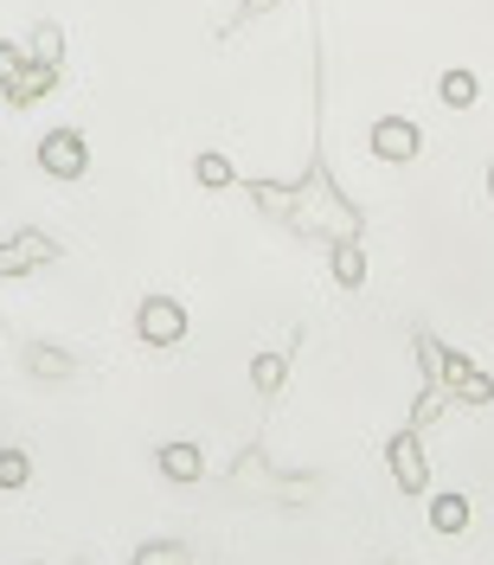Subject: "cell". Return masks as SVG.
<instances>
[{"label": "cell", "mask_w": 494, "mask_h": 565, "mask_svg": "<svg viewBox=\"0 0 494 565\" xmlns=\"http://www.w3.org/2000/svg\"><path fill=\"white\" fill-rule=\"evenodd\" d=\"M136 334L148 341V348H174L180 334H186V309L180 302H168V296H148L136 316Z\"/></svg>", "instance_id": "obj_1"}, {"label": "cell", "mask_w": 494, "mask_h": 565, "mask_svg": "<svg viewBox=\"0 0 494 565\" xmlns=\"http://www.w3.org/2000/svg\"><path fill=\"white\" fill-rule=\"evenodd\" d=\"M39 161H45V174L77 180L84 168H90V148H84V136H77V129H52V136L39 141Z\"/></svg>", "instance_id": "obj_2"}, {"label": "cell", "mask_w": 494, "mask_h": 565, "mask_svg": "<svg viewBox=\"0 0 494 565\" xmlns=\"http://www.w3.org/2000/svg\"><path fill=\"white\" fill-rule=\"evenodd\" d=\"M373 154H379V161H411V154H418V122H405V116L373 122Z\"/></svg>", "instance_id": "obj_3"}, {"label": "cell", "mask_w": 494, "mask_h": 565, "mask_svg": "<svg viewBox=\"0 0 494 565\" xmlns=\"http://www.w3.org/2000/svg\"><path fill=\"white\" fill-rule=\"evenodd\" d=\"M386 457H391V476H398V489H423V444H418V430H398L386 444Z\"/></svg>", "instance_id": "obj_4"}, {"label": "cell", "mask_w": 494, "mask_h": 565, "mask_svg": "<svg viewBox=\"0 0 494 565\" xmlns=\"http://www.w3.org/2000/svg\"><path fill=\"white\" fill-rule=\"evenodd\" d=\"M443 380H450L457 398H469V405H488V398H494V380H488V373H475V366L457 360V353H450V373H443Z\"/></svg>", "instance_id": "obj_5"}, {"label": "cell", "mask_w": 494, "mask_h": 565, "mask_svg": "<svg viewBox=\"0 0 494 565\" xmlns=\"http://www.w3.org/2000/svg\"><path fill=\"white\" fill-rule=\"evenodd\" d=\"M52 257H58V245H52V238H39V232H26L20 245L0 250V270H26V264H52Z\"/></svg>", "instance_id": "obj_6"}, {"label": "cell", "mask_w": 494, "mask_h": 565, "mask_svg": "<svg viewBox=\"0 0 494 565\" xmlns=\"http://www.w3.org/2000/svg\"><path fill=\"white\" fill-rule=\"evenodd\" d=\"M26 366H33L39 380H71V373H77V360H71L65 348H45V341L26 348Z\"/></svg>", "instance_id": "obj_7"}, {"label": "cell", "mask_w": 494, "mask_h": 565, "mask_svg": "<svg viewBox=\"0 0 494 565\" xmlns=\"http://www.w3.org/2000/svg\"><path fill=\"white\" fill-rule=\"evenodd\" d=\"M161 476H174V482H200V450H193V444H168V450H161Z\"/></svg>", "instance_id": "obj_8"}, {"label": "cell", "mask_w": 494, "mask_h": 565, "mask_svg": "<svg viewBox=\"0 0 494 565\" xmlns=\"http://www.w3.org/2000/svg\"><path fill=\"white\" fill-rule=\"evenodd\" d=\"M437 90H443V104H450V109H469L482 84H475V71H443V84H437Z\"/></svg>", "instance_id": "obj_9"}, {"label": "cell", "mask_w": 494, "mask_h": 565, "mask_svg": "<svg viewBox=\"0 0 494 565\" xmlns=\"http://www.w3.org/2000/svg\"><path fill=\"white\" fill-rule=\"evenodd\" d=\"M430 521H437L443 533H462V527H469V501H462V494H437V508H430Z\"/></svg>", "instance_id": "obj_10"}, {"label": "cell", "mask_w": 494, "mask_h": 565, "mask_svg": "<svg viewBox=\"0 0 494 565\" xmlns=\"http://www.w3.org/2000/svg\"><path fill=\"white\" fill-rule=\"evenodd\" d=\"M282 373H289V360H282V353H257V360H250V380H257V392H277Z\"/></svg>", "instance_id": "obj_11"}, {"label": "cell", "mask_w": 494, "mask_h": 565, "mask_svg": "<svg viewBox=\"0 0 494 565\" xmlns=\"http://www.w3.org/2000/svg\"><path fill=\"white\" fill-rule=\"evenodd\" d=\"M193 174H200V186H232V161H225V154H200Z\"/></svg>", "instance_id": "obj_12"}, {"label": "cell", "mask_w": 494, "mask_h": 565, "mask_svg": "<svg viewBox=\"0 0 494 565\" xmlns=\"http://www.w3.org/2000/svg\"><path fill=\"white\" fill-rule=\"evenodd\" d=\"M26 476H33V462L20 457V450H0V489H20Z\"/></svg>", "instance_id": "obj_13"}, {"label": "cell", "mask_w": 494, "mask_h": 565, "mask_svg": "<svg viewBox=\"0 0 494 565\" xmlns=\"http://www.w3.org/2000/svg\"><path fill=\"white\" fill-rule=\"evenodd\" d=\"M334 277L347 282V289L366 277V264H359V250H353V245H334Z\"/></svg>", "instance_id": "obj_14"}, {"label": "cell", "mask_w": 494, "mask_h": 565, "mask_svg": "<svg viewBox=\"0 0 494 565\" xmlns=\"http://www.w3.org/2000/svg\"><path fill=\"white\" fill-rule=\"evenodd\" d=\"M33 52H39V65H58V52H65V33H58V26H39V33H33Z\"/></svg>", "instance_id": "obj_15"}, {"label": "cell", "mask_w": 494, "mask_h": 565, "mask_svg": "<svg viewBox=\"0 0 494 565\" xmlns=\"http://www.w3.org/2000/svg\"><path fill=\"white\" fill-rule=\"evenodd\" d=\"M270 7H277V0H245V7L225 20V33H232V26H245V20H257V13H270Z\"/></svg>", "instance_id": "obj_16"}, {"label": "cell", "mask_w": 494, "mask_h": 565, "mask_svg": "<svg viewBox=\"0 0 494 565\" xmlns=\"http://www.w3.org/2000/svg\"><path fill=\"white\" fill-rule=\"evenodd\" d=\"M437 412H443V392H423V398H418V424H430Z\"/></svg>", "instance_id": "obj_17"}, {"label": "cell", "mask_w": 494, "mask_h": 565, "mask_svg": "<svg viewBox=\"0 0 494 565\" xmlns=\"http://www.w3.org/2000/svg\"><path fill=\"white\" fill-rule=\"evenodd\" d=\"M13 71H20V52H13V45H0V77H7V84H13Z\"/></svg>", "instance_id": "obj_18"}, {"label": "cell", "mask_w": 494, "mask_h": 565, "mask_svg": "<svg viewBox=\"0 0 494 565\" xmlns=\"http://www.w3.org/2000/svg\"><path fill=\"white\" fill-rule=\"evenodd\" d=\"M488 200H494V168H488Z\"/></svg>", "instance_id": "obj_19"}]
</instances>
